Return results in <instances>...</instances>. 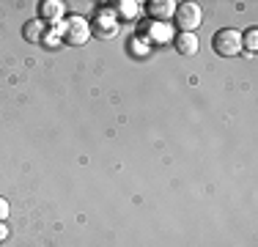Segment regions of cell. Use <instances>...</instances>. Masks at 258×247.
I'll return each instance as SVG.
<instances>
[{
	"label": "cell",
	"instance_id": "1",
	"mask_svg": "<svg viewBox=\"0 0 258 247\" xmlns=\"http://www.w3.org/2000/svg\"><path fill=\"white\" fill-rule=\"evenodd\" d=\"M91 39V22L80 14H69L60 22V41L69 47H83Z\"/></svg>",
	"mask_w": 258,
	"mask_h": 247
},
{
	"label": "cell",
	"instance_id": "2",
	"mask_svg": "<svg viewBox=\"0 0 258 247\" xmlns=\"http://www.w3.org/2000/svg\"><path fill=\"white\" fill-rule=\"evenodd\" d=\"M212 47H214V52L223 55V58H236V55H242V30L220 28L217 33L212 36Z\"/></svg>",
	"mask_w": 258,
	"mask_h": 247
},
{
	"label": "cell",
	"instance_id": "3",
	"mask_svg": "<svg viewBox=\"0 0 258 247\" xmlns=\"http://www.w3.org/2000/svg\"><path fill=\"white\" fill-rule=\"evenodd\" d=\"M173 17H176V25L181 28V33H195V28H201V22H204V9L192 0H187V3H176Z\"/></svg>",
	"mask_w": 258,
	"mask_h": 247
},
{
	"label": "cell",
	"instance_id": "4",
	"mask_svg": "<svg viewBox=\"0 0 258 247\" xmlns=\"http://www.w3.org/2000/svg\"><path fill=\"white\" fill-rule=\"evenodd\" d=\"M115 33H118V20H115V14L110 9H99L96 17L91 20V36H96V39H113Z\"/></svg>",
	"mask_w": 258,
	"mask_h": 247
},
{
	"label": "cell",
	"instance_id": "5",
	"mask_svg": "<svg viewBox=\"0 0 258 247\" xmlns=\"http://www.w3.org/2000/svg\"><path fill=\"white\" fill-rule=\"evenodd\" d=\"M63 17H66V6L60 0H41L39 3V20L44 25L47 22L58 25V22H63Z\"/></svg>",
	"mask_w": 258,
	"mask_h": 247
},
{
	"label": "cell",
	"instance_id": "6",
	"mask_svg": "<svg viewBox=\"0 0 258 247\" xmlns=\"http://www.w3.org/2000/svg\"><path fill=\"white\" fill-rule=\"evenodd\" d=\"M143 36L149 39V44H168V41H173V28L168 22H151L146 25Z\"/></svg>",
	"mask_w": 258,
	"mask_h": 247
},
{
	"label": "cell",
	"instance_id": "7",
	"mask_svg": "<svg viewBox=\"0 0 258 247\" xmlns=\"http://www.w3.org/2000/svg\"><path fill=\"white\" fill-rule=\"evenodd\" d=\"M149 14L154 22H168L176 14V3L173 0H151L149 3Z\"/></svg>",
	"mask_w": 258,
	"mask_h": 247
},
{
	"label": "cell",
	"instance_id": "8",
	"mask_svg": "<svg viewBox=\"0 0 258 247\" xmlns=\"http://www.w3.org/2000/svg\"><path fill=\"white\" fill-rule=\"evenodd\" d=\"M173 44H176V52L179 55H195L201 49V39H198V33H179V36H173Z\"/></svg>",
	"mask_w": 258,
	"mask_h": 247
},
{
	"label": "cell",
	"instance_id": "9",
	"mask_svg": "<svg viewBox=\"0 0 258 247\" xmlns=\"http://www.w3.org/2000/svg\"><path fill=\"white\" fill-rule=\"evenodd\" d=\"M44 33H47V25L36 17V20H30L25 22V28H22V39L30 41V44H41V39H44Z\"/></svg>",
	"mask_w": 258,
	"mask_h": 247
},
{
	"label": "cell",
	"instance_id": "10",
	"mask_svg": "<svg viewBox=\"0 0 258 247\" xmlns=\"http://www.w3.org/2000/svg\"><path fill=\"white\" fill-rule=\"evenodd\" d=\"M242 49L244 52H255L258 49V30L255 28H247L242 33Z\"/></svg>",
	"mask_w": 258,
	"mask_h": 247
},
{
	"label": "cell",
	"instance_id": "11",
	"mask_svg": "<svg viewBox=\"0 0 258 247\" xmlns=\"http://www.w3.org/2000/svg\"><path fill=\"white\" fill-rule=\"evenodd\" d=\"M115 6H118V14L121 17H129V20H132V17H138V11H140L138 0H121V3H115Z\"/></svg>",
	"mask_w": 258,
	"mask_h": 247
},
{
	"label": "cell",
	"instance_id": "12",
	"mask_svg": "<svg viewBox=\"0 0 258 247\" xmlns=\"http://www.w3.org/2000/svg\"><path fill=\"white\" fill-rule=\"evenodd\" d=\"M129 49H135L138 55H146L151 49V44H149V39H146V36H138V39L129 41Z\"/></svg>",
	"mask_w": 258,
	"mask_h": 247
},
{
	"label": "cell",
	"instance_id": "13",
	"mask_svg": "<svg viewBox=\"0 0 258 247\" xmlns=\"http://www.w3.org/2000/svg\"><path fill=\"white\" fill-rule=\"evenodd\" d=\"M9 212H11L9 201H6V198H0V222H6V220H9Z\"/></svg>",
	"mask_w": 258,
	"mask_h": 247
},
{
	"label": "cell",
	"instance_id": "14",
	"mask_svg": "<svg viewBox=\"0 0 258 247\" xmlns=\"http://www.w3.org/2000/svg\"><path fill=\"white\" fill-rule=\"evenodd\" d=\"M3 239H9V228H6V222H0V242Z\"/></svg>",
	"mask_w": 258,
	"mask_h": 247
}]
</instances>
